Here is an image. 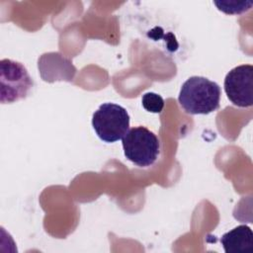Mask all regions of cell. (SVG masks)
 <instances>
[{
  "label": "cell",
  "mask_w": 253,
  "mask_h": 253,
  "mask_svg": "<svg viewBox=\"0 0 253 253\" xmlns=\"http://www.w3.org/2000/svg\"><path fill=\"white\" fill-rule=\"evenodd\" d=\"M225 253H238L253 250V232L247 225H238L220 238Z\"/></svg>",
  "instance_id": "obj_6"
},
{
  "label": "cell",
  "mask_w": 253,
  "mask_h": 253,
  "mask_svg": "<svg viewBox=\"0 0 253 253\" xmlns=\"http://www.w3.org/2000/svg\"><path fill=\"white\" fill-rule=\"evenodd\" d=\"M142 107L150 113L159 114L162 112L164 107V100L162 97L153 92L145 93L141 98Z\"/></svg>",
  "instance_id": "obj_8"
},
{
  "label": "cell",
  "mask_w": 253,
  "mask_h": 253,
  "mask_svg": "<svg viewBox=\"0 0 253 253\" xmlns=\"http://www.w3.org/2000/svg\"><path fill=\"white\" fill-rule=\"evenodd\" d=\"M92 126L101 140L116 142L123 139L128 131L129 115L118 104L104 103L93 114Z\"/></svg>",
  "instance_id": "obj_2"
},
{
  "label": "cell",
  "mask_w": 253,
  "mask_h": 253,
  "mask_svg": "<svg viewBox=\"0 0 253 253\" xmlns=\"http://www.w3.org/2000/svg\"><path fill=\"white\" fill-rule=\"evenodd\" d=\"M220 94L216 82L202 76H192L183 83L178 101L190 115H208L219 108Z\"/></svg>",
  "instance_id": "obj_1"
},
{
  "label": "cell",
  "mask_w": 253,
  "mask_h": 253,
  "mask_svg": "<svg viewBox=\"0 0 253 253\" xmlns=\"http://www.w3.org/2000/svg\"><path fill=\"white\" fill-rule=\"evenodd\" d=\"M219 11L224 12L225 14H241L246 12L252 6L251 1H214L213 2Z\"/></svg>",
  "instance_id": "obj_7"
},
{
  "label": "cell",
  "mask_w": 253,
  "mask_h": 253,
  "mask_svg": "<svg viewBox=\"0 0 253 253\" xmlns=\"http://www.w3.org/2000/svg\"><path fill=\"white\" fill-rule=\"evenodd\" d=\"M224 91L234 106L251 107L253 104V66L242 64L232 68L224 78Z\"/></svg>",
  "instance_id": "obj_5"
},
{
  "label": "cell",
  "mask_w": 253,
  "mask_h": 253,
  "mask_svg": "<svg viewBox=\"0 0 253 253\" xmlns=\"http://www.w3.org/2000/svg\"><path fill=\"white\" fill-rule=\"evenodd\" d=\"M125 156L139 167H148L158 158L160 143L152 131L145 126H134L123 137Z\"/></svg>",
  "instance_id": "obj_3"
},
{
  "label": "cell",
  "mask_w": 253,
  "mask_h": 253,
  "mask_svg": "<svg viewBox=\"0 0 253 253\" xmlns=\"http://www.w3.org/2000/svg\"><path fill=\"white\" fill-rule=\"evenodd\" d=\"M34 82L26 67L12 59L0 61L1 103H13L27 97Z\"/></svg>",
  "instance_id": "obj_4"
}]
</instances>
